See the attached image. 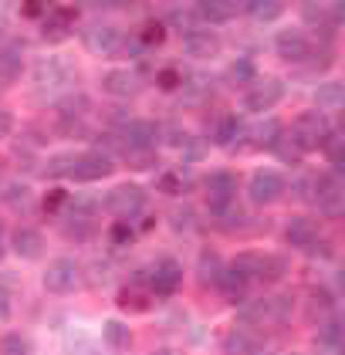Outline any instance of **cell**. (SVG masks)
Segmentation results:
<instances>
[{
	"instance_id": "6da1fadb",
	"label": "cell",
	"mask_w": 345,
	"mask_h": 355,
	"mask_svg": "<svg viewBox=\"0 0 345 355\" xmlns=\"http://www.w3.org/2000/svg\"><path fill=\"white\" fill-rule=\"evenodd\" d=\"M332 132H335V125L328 122V115L319 109H305L294 115L292 129H288V136L298 142V149L301 153H315V149H321L328 139H332Z\"/></svg>"
},
{
	"instance_id": "7a4b0ae2",
	"label": "cell",
	"mask_w": 345,
	"mask_h": 355,
	"mask_svg": "<svg viewBox=\"0 0 345 355\" xmlns=\"http://www.w3.org/2000/svg\"><path fill=\"white\" fill-rule=\"evenodd\" d=\"M81 44H85L88 55L112 58L126 48V34L115 28V24H108V21H92V24L81 28Z\"/></svg>"
},
{
	"instance_id": "3957f363",
	"label": "cell",
	"mask_w": 345,
	"mask_h": 355,
	"mask_svg": "<svg viewBox=\"0 0 345 355\" xmlns=\"http://www.w3.org/2000/svg\"><path fill=\"white\" fill-rule=\"evenodd\" d=\"M237 176L230 169H217L207 176V210L213 220H220L227 210H234L237 203Z\"/></svg>"
},
{
	"instance_id": "277c9868",
	"label": "cell",
	"mask_w": 345,
	"mask_h": 355,
	"mask_svg": "<svg viewBox=\"0 0 345 355\" xmlns=\"http://www.w3.org/2000/svg\"><path fill=\"white\" fill-rule=\"evenodd\" d=\"M44 291L48 295H75L81 288V264L75 257H54L51 264L44 268Z\"/></svg>"
},
{
	"instance_id": "5b68a950",
	"label": "cell",
	"mask_w": 345,
	"mask_h": 355,
	"mask_svg": "<svg viewBox=\"0 0 345 355\" xmlns=\"http://www.w3.org/2000/svg\"><path fill=\"white\" fill-rule=\"evenodd\" d=\"M146 190L139 187V183H119V187H112L106 196V210L112 214L115 220H129L139 217L142 210H146Z\"/></svg>"
},
{
	"instance_id": "8992f818",
	"label": "cell",
	"mask_w": 345,
	"mask_h": 355,
	"mask_svg": "<svg viewBox=\"0 0 345 355\" xmlns=\"http://www.w3.org/2000/svg\"><path fill=\"white\" fill-rule=\"evenodd\" d=\"M81 10L71 7V3H54L48 7V14L41 17V37L48 44H65L71 34H75V24H78Z\"/></svg>"
},
{
	"instance_id": "52a82bcc",
	"label": "cell",
	"mask_w": 345,
	"mask_h": 355,
	"mask_svg": "<svg viewBox=\"0 0 345 355\" xmlns=\"http://www.w3.org/2000/svg\"><path fill=\"white\" fill-rule=\"evenodd\" d=\"M288 190V180L278 173V169H254L251 180H247V200L254 207H271L278 203Z\"/></svg>"
},
{
	"instance_id": "ba28073f",
	"label": "cell",
	"mask_w": 345,
	"mask_h": 355,
	"mask_svg": "<svg viewBox=\"0 0 345 355\" xmlns=\"http://www.w3.org/2000/svg\"><path fill=\"white\" fill-rule=\"evenodd\" d=\"M115 136L122 142V153H142V149H153L156 139H160V125L153 119H126Z\"/></svg>"
},
{
	"instance_id": "9c48e42d",
	"label": "cell",
	"mask_w": 345,
	"mask_h": 355,
	"mask_svg": "<svg viewBox=\"0 0 345 355\" xmlns=\"http://www.w3.org/2000/svg\"><path fill=\"white\" fill-rule=\"evenodd\" d=\"M180 284H183V264L176 257H160L153 264V271H149V284L146 288H149L153 298H173L180 291Z\"/></svg>"
},
{
	"instance_id": "30bf717a",
	"label": "cell",
	"mask_w": 345,
	"mask_h": 355,
	"mask_svg": "<svg viewBox=\"0 0 345 355\" xmlns=\"http://www.w3.org/2000/svg\"><path fill=\"white\" fill-rule=\"evenodd\" d=\"M115 173V159L99 153V149H88V153H78L75 156V166L68 173V180L75 183H99V180H108Z\"/></svg>"
},
{
	"instance_id": "8fae6325",
	"label": "cell",
	"mask_w": 345,
	"mask_h": 355,
	"mask_svg": "<svg viewBox=\"0 0 345 355\" xmlns=\"http://www.w3.org/2000/svg\"><path fill=\"white\" fill-rule=\"evenodd\" d=\"M285 82L281 78H258V82L247 88V95H244V109L247 112H267V109H274L278 102H285Z\"/></svg>"
},
{
	"instance_id": "7c38bea8",
	"label": "cell",
	"mask_w": 345,
	"mask_h": 355,
	"mask_svg": "<svg viewBox=\"0 0 345 355\" xmlns=\"http://www.w3.org/2000/svg\"><path fill=\"white\" fill-rule=\"evenodd\" d=\"M71 82V64L68 61H61L58 55H48V58H37V64H34V88L37 92H58V88H65V85Z\"/></svg>"
},
{
	"instance_id": "4fadbf2b",
	"label": "cell",
	"mask_w": 345,
	"mask_h": 355,
	"mask_svg": "<svg viewBox=\"0 0 345 355\" xmlns=\"http://www.w3.org/2000/svg\"><path fill=\"white\" fill-rule=\"evenodd\" d=\"M312 44H315V41L301 28H285L274 34V51H278L281 61H288V64H301V61L308 58V51H312Z\"/></svg>"
},
{
	"instance_id": "5bb4252c",
	"label": "cell",
	"mask_w": 345,
	"mask_h": 355,
	"mask_svg": "<svg viewBox=\"0 0 345 355\" xmlns=\"http://www.w3.org/2000/svg\"><path fill=\"white\" fill-rule=\"evenodd\" d=\"M142 88H146V78L135 68H112L102 78V92L112 98H135Z\"/></svg>"
},
{
	"instance_id": "9a60e30c",
	"label": "cell",
	"mask_w": 345,
	"mask_h": 355,
	"mask_svg": "<svg viewBox=\"0 0 345 355\" xmlns=\"http://www.w3.org/2000/svg\"><path fill=\"white\" fill-rule=\"evenodd\" d=\"M24 75V41H7L0 48V92L21 82Z\"/></svg>"
},
{
	"instance_id": "2e32d148",
	"label": "cell",
	"mask_w": 345,
	"mask_h": 355,
	"mask_svg": "<svg viewBox=\"0 0 345 355\" xmlns=\"http://www.w3.org/2000/svg\"><path fill=\"white\" fill-rule=\"evenodd\" d=\"M319 241H321V230L312 217H292L285 223V244L294 247V250H312Z\"/></svg>"
},
{
	"instance_id": "e0dca14e",
	"label": "cell",
	"mask_w": 345,
	"mask_h": 355,
	"mask_svg": "<svg viewBox=\"0 0 345 355\" xmlns=\"http://www.w3.org/2000/svg\"><path fill=\"white\" fill-rule=\"evenodd\" d=\"M237 3H227V0H203V3H193V21H200V28L227 24L237 17Z\"/></svg>"
},
{
	"instance_id": "ac0fdd59",
	"label": "cell",
	"mask_w": 345,
	"mask_h": 355,
	"mask_svg": "<svg viewBox=\"0 0 345 355\" xmlns=\"http://www.w3.org/2000/svg\"><path fill=\"white\" fill-rule=\"evenodd\" d=\"M220 51V37L213 34L210 28H190L183 34V55H190V58H213Z\"/></svg>"
},
{
	"instance_id": "d6986e66",
	"label": "cell",
	"mask_w": 345,
	"mask_h": 355,
	"mask_svg": "<svg viewBox=\"0 0 345 355\" xmlns=\"http://www.w3.org/2000/svg\"><path fill=\"white\" fill-rule=\"evenodd\" d=\"M10 250L17 257H24V261H34V257L44 254V234L37 227H17L10 234Z\"/></svg>"
},
{
	"instance_id": "ffe728a7",
	"label": "cell",
	"mask_w": 345,
	"mask_h": 355,
	"mask_svg": "<svg viewBox=\"0 0 345 355\" xmlns=\"http://www.w3.org/2000/svg\"><path fill=\"white\" fill-rule=\"evenodd\" d=\"M305 318L315 322V325L328 322V318H335V295L325 291V288H312L308 298H305Z\"/></svg>"
},
{
	"instance_id": "44dd1931",
	"label": "cell",
	"mask_w": 345,
	"mask_h": 355,
	"mask_svg": "<svg viewBox=\"0 0 345 355\" xmlns=\"http://www.w3.org/2000/svg\"><path fill=\"white\" fill-rule=\"evenodd\" d=\"M153 295H149V288L146 284H126L119 295H115V304H119V311H129V315H142V311H149L153 308Z\"/></svg>"
},
{
	"instance_id": "7402d4cb",
	"label": "cell",
	"mask_w": 345,
	"mask_h": 355,
	"mask_svg": "<svg viewBox=\"0 0 345 355\" xmlns=\"http://www.w3.org/2000/svg\"><path fill=\"white\" fill-rule=\"evenodd\" d=\"M244 136H251L254 149H274V142L285 136V122L281 119H264L254 129H244Z\"/></svg>"
},
{
	"instance_id": "603a6c76",
	"label": "cell",
	"mask_w": 345,
	"mask_h": 355,
	"mask_svg": "<svg viewBox=\"0 0 345 355\" xmlns=\"http://www.w3.org/2000/svg\"><path fill=\"white\" fill-rule=\"evenodd\" d=\"M217 291L230 301V304H237V301L247 298V291H251V281H247L244 274L230 271V268L224 264V271H220V277H217Z\"/></svg>"
},
{
	"instance_id": "cb8c5ba5",
	"label": "cell",
	"mask_w": 345,
	"mask_h": 355,
	"mask_svg": "<svg viewBox=\"0 0 345 355\" xmlns=\"http://www.w3.org/2000/svg\"><path fill=\"white\" fill-rule=\"evenodd\" d=\"M288 274V257L285 254H267L261 250L258 254V271H254V281H264V284H274Z\"/></svg>"
},
{
	"instance_id": "d4e9b609",
	"label": "cell",
	"mask_w": 345,
	"mask_h": 355,
	"mask_svg": "<svg viewBox=\"0 0 345 355\" xmlns=\"http://www.w3.org/2000/svg\"><path fill=\"white\" fill-rule=\"evenodd\" d=\"M240 136H244V119L234 115V112L220 115V119L213 122V129H210V139L217 142V146H234Z\"/></svg>"
},
{
	"instance_id": "484cf974",
	"label": "cell",
	"mask_w": 345,
	"mask_h": 355,
	"mask_svg": "<svg viewBox=\"0 0 345 355\" xmlns=\"http://www.w3.org/2000/svg\"><path fill=\"white\" fill-rule=\"evenodd\" d=\"M54 109L61 115V125H65V122H85V115L92 112V102H88L85 92H71V95H65L61 102H54Z\"/></svg>"
},
{
	"instance_id": "4316f807",
	"label": "cell",
	"mask_w": 345,
	"mask_h": 355,
	"mask_svg": "<svg viewBox=\"0 0 345 355\" xmlns=\"http://www.w3.org/2000/svg\"><path fill=\"white\" fill-rule=\"evenodd\" d=\"M162 41H166V21H162V17L142 21V28H139V34H135L139 51H156V48H162Z\"/></svg>"
},
{
	"instance_id": "83f0119b",
	"label": "cell",
	"mask_w": 345,
	"mask_h": 355,
	"mask_svg": "<svg viewBox=\"0 0 345 355\" xmlns=\"http://www.w3.org/2000/svg\"><path fill=\"white\" fill-rule=\"evenodd\" d=\"M251 21H258V24H271V21H278L281 14H285V3L281 0H251V3H244L240 7Z\"/></svg>"
},
{
	"instance_id": "f1b7e54d",
	"label": "cell",
	"mask_w": 345,
	"mask_h": 355,
	"mask_svg": "<svg viewBox=\"0 0 345 355\" xmlns=\"http://www.w3.org/2000/svg\"><path fill=\"white\" fill-rule=\"evenodd\" d=\"M102 338H106L108 349L122 352V349L133 345V328L126 325V322H119V318H108L106 325H102Z\"/></svg>"
},
{
	"instance_id": "f546056e",
	"label": "cell",
	"mask_w": 345,
	"mask_h": 355,
	"mask_svg": "<svg viewBox=\"0 0 345 355\" xmlns=\"http://www.w3.org/2000/svg\"><path fill=\"white\" fill-rule=\"evenodd\" d=\"M190 176H186L183 169H162L160 176H156V190L166 193V196H183L190 190Z\"/></svg>"
},
{
	"instance_id": "4dcf8cb0",
	"label": "cell",
	"mask_w": 345,
	"mask_h": 355,
	"mask_svg": "<svg viewBox=\"0 0 345 355\" xmlns=\"http://www.w3.org/2000/svg\"><path fill=\"white\" fill-rule=\"evenodd\" d=\"M342 102H345L342 82H321L319 88H315V109H319V112L342 109Z\"/></svg>"
},
{
	"instance_id": "1f68e13d",
	"label": "cell",
	"mask_w": 345,
	"mask_h": 355,
	"mask_svg": "<svg viewBox=\"0 0 345 355\" xmlns=\"http://www.w3.org/2000/svg\"><path fill=\"white\" fill-rule=\"evenodd\" d=\"M319 345L325 355L342 352V322H339V318H328V322L319 325Z\"/></svg>"
},
{
	"instance_id": "d6a6232c",
	"label": "cell",
	"mask_w": 345,
	"mask_h": 355,
	"mask_svg": "<svg viewBox=\"0 0 345 355\" xmlns=\"http://www.w3.org/2000/svg\"><path fill=\"white\" fill-rule=\"evenodd\" d=\"M0 355H37V352H34V342L27 338L24 331H7V335H0Z\"/></svg>"
},
{
	"instance_id": "836d02e7",
	"label": "cell",
	"mask_w": 345,
	"mask_h": 355,
	"mask_svg": "<svg viewBox=\"0 0 345 355\" xmlns=\"http://www.w3.org/2000/svg\"><path fill=\"white\" fill-rule=\"evenodd\" d=\"M224 349H227L230 355H254L258 352V338H254L247 328H237V331H230V335H227Z\"/></svg>"
},
{
	"instance_id": "e575fe53",
	"label": "cell",
	"mask_w": 345,
	"mask_h": 355,
	"mask_svg": "<svg viewBox=\"0 0 345 355\" xmlns=\"http://www.w3.org/2000/svg\"><path fill=\"white\" fill-rule=\"evenodd\" d=\"M68 203H71V193L65 190V187H51V190L41 196V210H44V214H51V217L65 214V210H68Z\"/></svg>"
},
{
	"instance_id": "d590c367",
	"label": "cell",
	"mask_w": 345,
	"mask_h": 355,
	"mask_svg": "<svg viewBox=\"0 0 345 355\" xmlns=\"http://www.w3.org/2000/svg\"><path fill=\"white\" fill-rule=\"evenodd\" d=\"M31 200H34V193L27 183H14L10 190H3V203L10 207V210H17V214H27L31 210Z\"/></svg>"
},
{
	"instance_id": "8d00e7d4",
	"label": "cell",
	"mask_w": 345,
	"mask_h": 355,
	"mask_svg": "<svg viewBox=\"0 0 345 355\" xmlns=\"http://www.w3.org/2000/svg\"><path fill=\"white\" fill-rule=\"evenodd\" d=\"M106 237H108V244L112 247H129L135 241V227L133 223H126V220H112L108 230H106Z\"/></svg>"
},
{
	"instance_id": "74e56055",
	"label": "cell",
	"mask_w": 345,
	"mask_h": 355,
	"mask_svg": "<svg viewBox=\"0 0 345 355\" xmlns=\"http://www.w3.org/2000/svg\"><path fill=\"white\" fill-rule=\"evenodd\" d=\"M227 75H230V82H234V85H254V75H258V64H254L251 58H237V61H230Z\"/></svg>"
},
{
	"instance_id": "f35d334b",
	"label": "cell",
	"mask_w": 345,
	"mask_h": 355,
	"mask_svg": "<svg viewBox=\"0 0 345 355\" xmlns=\"http://www.w3.org/2000/svg\"><path fill=\"white\" fill-rule=\"evenodd\" d=\"M220 271H224L220 254H217V250H203V254H200V281H203V284H217Z\"/></svg>"
},
{
	"instance_id": "ab89813d",
	"label": "cell",
	"mask_w": 345,
	"mask_h": 355,
	"mask_svg": "<svg viewBox=\"0 0 345 355\" xmlns=\"http://www.w3.org/2000/svg\"><path fill=\"white\" fill-rule=\"evenodd\" d=\"M271 153H274V156H278L281 163H301V156H305V153L298 149V142L288 136V129H285V136L274 142V149H271Z\"/></svg>"
},
{
	"instance_id": "60d3db41",
	"label": "cell",
	"mask_w": 345,
	"mask_h": 355,
	"mask_svg": "<svg viewBox=\"0 0 345 355\" xmlns=\"http://www.w3.org/2000/svg\"><path fill=\"white\" fill-rule=\"evenodd\" d=\"M71 166H75V156H71V153H61V156H51V163L44 166V176H48V180H68Z\"/></svg>"
},
{
	"instance_id": "b9f144b4",
	"label": "cell",
	"mask_w": 345,
	"mask_h": 355,
	"mask_svg": "<svg viewBox=\"0 0 345 355\" xmlns=\"http://www.w3.org/2000/svg\"><path fill=\"white\" fill-rule=\"evenodd\" d=\"M183 85H186V75L180 68H162V71H156V88L160 92H180Z\"/></svg>"
},
{
	"instance_id": "7bdbcfd3",
	"label": "cell",
	"mask_w": 345,
	"mask_h": 355,
	"mask_svg": "<svg viewBox=\"0 0 345 355\" xmlns=\"http://www.w3.org/2000/svg\"><path fill=\"white\" fill-rule=\"evenodd\" d=\"M180 153H183L186 163H200V159L207 156V139H193V136H186L183 142H180Z\"/></svg>"
},
{
	"instance_id": "ee69618b",
	"label": "cell",
	"mask_w": 345,
	"mask_h": 355,
	"mask_svg": "<svg viewBox=\"0 0 345 355\" xmlns=\"http://www.w3.org/2000/svg\"><path fill=\"white\" fill-rule=\"evenodd\" d=\"M126 166H129V169H153V166H156V153H153V149L126 153Z\"/></svg>"
},
{
	"instance_id": "f6af8a7d",
	"label": "cell",
	"mask_w": 345,
	"mask_h": 355,
	"mask_svg": "<svg viewBox=\"0 0 345 355\" xmlns=\"http://www.w3.org/2000/svg\"><path fill=\"white\" fill-rule=\"evenodd\" d=\"M48 14V7L44 3H37V0H27V3H21V17H31V21H41Z\"/></svg>"
},
{
	"instance_id": "bcb514c9",
	"label": "cell",
	"mask_w": 345,
	"mask_h": 355,
	"mask_svg": "<svg viewBox=\"0 0 345 355\" xmlns=\"http://www.w3.org/2000/svg\"><path fill=\"white\" fill-rule=\"evenodd\" d=\"M196 223V214L190 210V207H183V214H173V227L176 230H183V227H193Z\"/></svg>"
},
{
	"instance_id": "7dc6e473",
	"label": "cell",
	"mask_w": 345,
	"mask_h": 355,
	"mask_svg": "<svg viewBox=\"0 0 345 355\" xmlns=\"http://www.w3.org/2000/svg\"><path fill=\"white\" fill-rule=\"evenodd\" d=\"M10 311H14L10 291H7V288H0V322H7V318H10Z\"/></svg>"
},
{
	"instance_id": "c3c4849f",
	"label": "cell",
	"mask_w": 345,
	"mask_h": 355,
	"mask_svg": "<svg viewBox=\"0 0 345 355\" xmlns=\"http://www.w3.org/2000/svg\"><path fill=\"white\" fill-rule=\"evenodd\" d=\"M10 132H14V112L0 109V139L10 136Z\"/></svg>"
},
{
	"instance_id": "681fc988",
	"label": "cell",
	"mask_w": 345,
	"mask_h": 355,
	"mask_svg": "<svg viewBox=\"0 0 345 355\" xmlns=\"http://www.w3.org/2000/svg\"><path fill=\"white\" fill-rule=\"evenodd\" d=\"M7 34V17H3V10H0V37Z\"/></svg>"
},
{
	"instance_id": "f907efd6",
	"label": "cell",
	"mask_w": 345,
	"mask_h": 355,
	"mask_svg": "<svg viewBox=\"0 0 345 355\" xmlns=\"http://www.w3.org/2000/svg\"><path fill=\"white\" fill-rule=\"evenodd\" d=\"M153 355H176V352H173V349H156Z\"/></svg>"
},
{
	"instance_id": "816d5d0a",
	"label": "cell",
	"mask_w": 345,
	"mask_h": 355,
	"mask_svg": "<svg viewBox=\"0 0 345 355\" xmlns=\"http://www.w3.org/2000/svg\"><path fill=\"white\" fill-rule=\"evenodd\" d=\"M3 257H7V247H3V241H0V264H3Z\"/></svg>"
},
{
	"instance_id": "f5cc1de1",
	"label": "cell",
	"mask_w": 345,
	"mask_h": 355,
	"mask_svg": "<svg viewBox=\"0 0 345 355\" xmlns=\"http://www.w3.org/2000/svg\"><path fill=\"white\" fill-rule=\"evenodd\" d=\"M0 234H3V220H0Z\"/></svg>"
},
{
	"instance_id": "db71d44e",
	"label": "cell",
	"mask_w": 345,
	"mask_h": 355,
	"mask_svg": "<svg viewBox=\"0 0 345 355\" xmlns=\"http://www.w3.org/2000/svg\"><path fill=\"white\" fill-rule=\"evenodd\" d=\"M264 355H274V352H264Z\"/></svg>"
}]
</instances>
